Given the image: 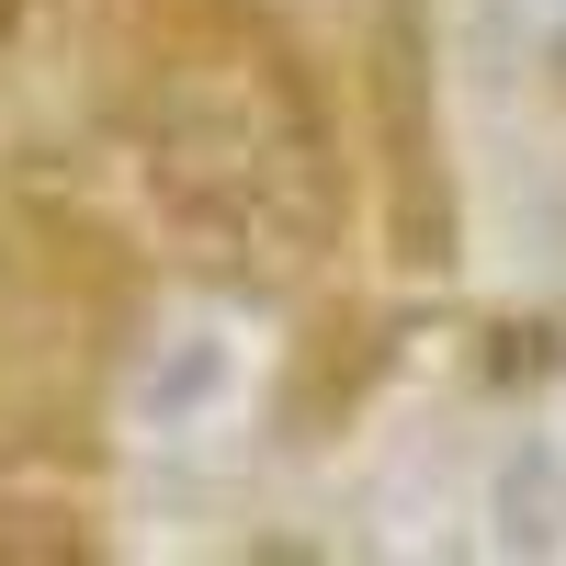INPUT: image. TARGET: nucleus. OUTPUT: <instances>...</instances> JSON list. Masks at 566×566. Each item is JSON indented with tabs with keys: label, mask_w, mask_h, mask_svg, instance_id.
<instances>
[{
	"label": "nucleus",
	"mask_w": 566,
	"mask_h": 566,
	"mask_svg": "<svg viewBox=\"0 0 566 566\" xmlns=\"http://www.w3.org/2000/svg\"><path fill=\"white\" fill-rule=\"evenodd\" d=\"M374 80V148H386V250L397 272H453V170H442V114H431V23L386 0L363 45Z\"/></svg>",
	"instance_id": "obj_1"
},
{
	"label": "nucleus",
	"mask_w": 566,
	"mask_h": 566,
	"mask_svg": "<svg viewBox=\"0 0 566 566\" xmlns=\"http://www.w3.org/2000/svg\"><path fill=\"white\" fill-rule=\"evenodd\" d=\"M12 12H23V0H0V45H12Z\"/></svg>",
	"instance_id": "obj_2"
}]
</instances>
